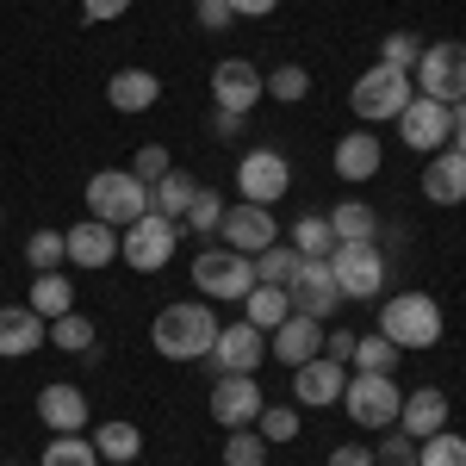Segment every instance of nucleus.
Returning <instances> with one entry per match:
<instances>
[{"label":"nucleus","instance_id":"obj_11","mask_svg":"<svg viewBox=\"0 0 466 466\" xmlns=\"http://www.w3.org/2000/svg\"><path fill=\"white\" fill-rule=\"evenodd\" d=\"M287 187H292V168H287L280 149H249V156L237 162V193H243L249 206H274Z\"/></svg>","mask_w":466,"mask_h":466},{"label":"nucleus","instance_id":"obj_10","mask_svg":"<svg viewBox=\"0 0 466 466\" xmlns=\"http://www.w3.org/2000/svg\"><path fill=\"white\" fill-rule=\"evenodd\" d=\"M212 100L224 112H243V118H249V112L268 100V75L255 69L249 56H224L212 69Z\"/></svg>","mask_w":466,"mask_h":466},{"label":"nucleus","instance_id":"obj_25","mask_svg":"<svg viewBox=\"0 0 466 466\" xmlns=\"http://www.w3.org/2000/svg\"><path fill=\"white\" fill-rule=\"evenodd\" d=\"M106 100H112V112H149L162 100V81L149 69H118L106 81Z\"/></svg>","mask_w":466,"mask_h":466},{"label":"nucleus","instance_id":"obj_22","mask_svg":"<svg viewBox=\"0 0 466 466\" xmlns=\"http://www.w3.org/2000/svg\"><path fill=\"white\" fill-rule=\"evenodd\" d=\"M435 430H448V392L423 386V392H410L404 404H398V435H410V441H430Z\"/></svg>","mask_w":466,"mask_h":466},{"label":"nucleus","instance_id":"obj_46","mask_svg":"<svg viewBox=\"0 0 466 466\" xmlns=\"http://www.w3.org/2000/svg\"><path fill=\"white\" fill-rule=\"evenodd\" d=\"M230 19H237V13H230V0H199V25H206V32H224Z\"/></svg>","mask_w":466,"mask_h":466},{"label":"nucleus","instance_id":"obj_36","mask_svg":"<svg viewBox=\"0 0 466 466\" xmlns=\"http://www.w3.org/2000/svg\"><path fill=\"white\" fill-rule=\"evenodd\" d=\"M349 367H355V373H392V367H398V349L386 342V336H355Z\"/></svg>","mask_w":466,"mask_h":466},{"label":"nucleus","instance_id":"obj_20","mask_svg":"<svg viewBox=\"0 0 466 466\" xmlns=\"http://www.w3.org/2000/svg\"><path fill=\"white\" fill-rule=\"evenodd\" d=\"M44 342H50V323L37 318L32 305H0V355H6V360L37 355Z\"/></svg>","mask_w":466,"mask_h":466},{"label":"nucleus","instance_id":"obj_4","mask_svg":"<svg viewBox=\"0 0 466 466\" xmlns=\"http://www.w3.org/2000/svg\"><path fill=\"white\" fill-rule=\"evenodd\" d=\"M410 100H417V81L404 69H386V63H373V69L349 87V106H355L360 125H386V118H398Z\"/></svg>","mask_w":466,"mask_h":466},{"label":"nucleus","instance_id":"obj_7","mask_svg":"<svg viewBox=\"0 0 466 466\" xmlns=\"http://www.w3.org/2000/svg\"><path fill=\"white\" fill-rule=\"evenodd\" d=\"M342 404H349V417H355L360 430H398L404 392H398L392 373H355V380L342 386Z\"/></svg>","mask_w":466,"mask_h":466},{"label":"nucleus","instance_id":"obj_6","mask_svg":"<svg viewBox=\"0 0 466 466\" xmlns=\"http://www.w3.org/2000/svg\"><path fill=\"white\" fill-rule=\"evenodd\" d=\"M175 243H180V224L162 212H144L137 224H125V237H118V255L137 268V274H156V268H168L175 261Z\"/></svg>","mask_w":466,"mask_h":466},{"label":"nucleus","instance_id":"obj_28","mask_svg":"<svg viewBox=\"0 0 466 466\" xmlns=\"http://www.w3.org/2000/svg\"><path fill=\"white\" fill-rule=\"evenodd\" d=\"M287 318H292L287 287H255L249 299H243V323H255V329H280Z\"/></svg>","mask_w":466,"mask_h":466},{"label":"nucleus","instance_id":"obj_19","mask_svg":"<svg viewBox=\"0 0 466 466\" xmlns=\"http://www.w3.org/2000/svg\"><path fill=\"white\" fill-rule=\"evenodd\" d=\"M37 417H44V430H50V435H81V430H87V392H81V386H63V380H50V386L37 392Z\"/></svg>","mask_w":466,"mask_h":466},{"label":"nucleus","instance_id":"obj_49","mask_svg":"<svg viewBox=\"0 0 466 466\" xmlns=\"http://www.w3.org/2000/svg\"><path fill=\"white\" fill-rule=\"evenodd\" d=\"M323 466H373V454L349 441V448H336V454H329V461H323Z\"/></svg>","mask_w":466,"mask_h":466},{"label":"nucleus","instance_id":"obj_26","mask_svg":"<svg viewBox=\"0 0 466 466\" xmlns=\"http://www.w3.org/2000/svg\"><path fill=\"white\" fill-rule=\"evenodd\" d=\"M193 193H199V180L193 175H180V168H168V175L149 187V212H162V218H187V206H193Z\"/></svg>","mask_w":466,"mask_h":466},{"label":"nucleus","instance_id":"obj_53","mask_svg":"<svg viewBox=\"0 0 466 466\" xmlns=\"http://www.w3.org/2000/svg\"><path fill=\"white\" fill-rule=\"evenodd\" d=\"M112 466H131V461H112Z\"/></svg>","mask_w":466,"mask_h":466},{"label":"nucleus","instance_id":"obj_41","mask_svg":"<svg viewBox=\"0 0 466 466\" xmlns=\"http://www.w3.org/2000/svg\"><path fill=\"white\" fill-rule=\"evenodd\" d=\"M255 430H261V441H292V435H299V410H292V404H261Z\"/></svg>","mask_w":466,"mask_h":466},{"label":"nucleus","instance_id":"obj_44","mask_svg":"<svg viewBox=\"0 0 466 466\" xmlns=\"http://www.w3.org/2000/svg\"><path fill=\"white\" fill-rule=\"evenodd\" d=\"M373 466H417V441H410V435H386L380 454H373Z\"/></svg>","mask_w":466,"mask_h":466},{"label":"nucleus","instance_id":"obj_9","mask_svg":"<svg viewBox=\"0 0 466 466\" xmlns=\"http://www.w3.org/2000/svg\"><path fill=\"white\" fill-rule=\"evenodd\" d=\"M329 274H336L342 299H380V287H386V255H380V243H336Z\"/></svg>","mask_w":466,"mask_h":466},{"label":"nucleus","instance_id":"obj_13","mask_svg":"<svg viewBox=\"0 0 466 466\" xmlns=\"http://www.w3.org/2000/svg\"><path fill=\"white\" fill-rule=\"evenodd\" d=\"M261 386H255V373H218L212 386V423H224V430H249L255 417H261Z\"/></svg>","mask_w":466,"mask_h":466},{"label":"nucleus","instance_id":"obj_40","mask_svg":"<svg viewBox=\"0 0 466 466\" xmlns=\"http://www.w3.org/2000/svg\"><path fill=\"white\" fill-rule=\"evenodd\" d=\"M417 56H423V37L417 32H392L386 37V44H380V63H386V69H417Z\"/></svg>","mask_w":466,"mask_h":466},{"label":"nucleus","instance_id":"obj_29","mask_svg":"<svg viewBox=\"0 0 466 466\" xmlns=\"http://www.w3.org/2000/svg\"><path fill=\"white\" fill-rule=\"evenodd\" d=\"M25 305H32L44 323H56L63 311H75V287L63 280V274H37V280H32V299H25Z\"/></svg>","mask_w":466,"mask_h":466},{"label":"nucleus","instance_id":"obj_37","mask_svg":"<svg viewBox=\"0 0 466 466\" xmlns=\"http://www.w3.org/2000/svg\"><path fill=\"white\" fill-rule=\"evenodd\" d=\"M417 466H466V435L435 430L430 441H417Z\"/></svg>","mask_w":466,"mask_h":466},{"label":"nucleus","instance_id":"obj_1","mask_svg":"<svg viewBox=\"0 0 466 466\" xmlns=\"http://www.w3.org/2000/svg\"><path fill=\"white\" fill-rule=\"evenodd\" d=\"M149 342H156V355H162V360H199V355H212V342H218L212 305H206V299L162 305L156 323H149Z\"/></svg>","mask_w":466,"mask_h":466},{"label":"nucleus","instance_id":"obj_35","mask_svg":"<svg viewBox=\"0 0 466 466\" xmlns=\"http://www.w3.org/2000/svg\"><path fill=\"white\" fill-rule=\"evenodd\" d=\"M37 466H100V448H94L87 435H56Z\"/></svg>","mask_w":466,"mask_h":466},{"label":"nucleus","instance_id":"obj_12","mask_svg":"<svg viewBox=\"0 0 466 466\" xmlns=\"http://www.w3.org/2000/svg\"><path fill=\"white\" fill-rule=\"evenodd\" d=\"M398 137L410 149H423V156H435V149H448V137H454V106H441V100H410V106L398 112Z\"/></svg>","mask_w":466,"mask_h":466},{"label":"nucleus","instance_id":"obj_48","mask_svg":"<svg viewBox=\"0 0 466 466\" xmlns=\"http://www.w3.org/2000/svg\"><path fill=\"white\" fill-rule=\"evenodd\" d=\"M274 6H280V0H230V13H237V19H268Z\"/></svg>","mask_w":466,"mask_h":466},{"label":"nucleus","instance_id":"obj_3","mask_svg":"<svg viewBox=\"0 0 466 466\" xmlns=\"http://www.w3.org/2000/svg\"><path fill=\"white\" fill-rule=\"evenodd\" d=\"M144 212H149V187L131 168H100V175L87 180V218L125 230V224H137Z\"/></svg>","mask_w":466,"mask_h":466},{"label":"nucleus","instance_id":"obj_45","mask_svg":"<svg viewBox=\"0 0 466 466\" xmlns=\"http://www.w3.org/2000/svg\"><path fill=\"white\" fill-rule=\"evenodd\" d=\"M125 13H131V0H81L87 25H106V19H125Z\"/></svg>","mask_w":466,"mask_h":466},{"label":"nucleus","instance_id":"obj_2","mask_svg":"<svg viewBox=\"0 0 466 466\" xmlns=\"http://www.w3.org/2000/svg\"><path fill=\"white\" fill-rule=\"evenodd\" d=\"M380 336L392 349H435L441 342V305L430 292H398L380 305Z\"/></svg>","mask_w":466,"mask_h":466},{"label":"nucleus","instance_id":"obj_14","mask_svg":"<svg viewBox=\"0 0 466 466\" xmlns=\"http://www.w3.org/2000/svg\"><path fill=\"white\" fill-rule=\"evenodd\" d=\"M218 237H224V249H237V255H249V261H255L280 230H274V212H268V206H249V199H243V206H224Z\"/></svg>","mask_w":466,"mask_h":466},{"label":"nucleus","instance_id":"obj_52","mask_svg":"<svg viewBox=\"0 0 466 466\" xmlns=\"http://www.w3.org/2000/svg\"><path fill=\"white\" fill-rule=\"evenodd\" d=\"M6 466H25V461H6Z\"/></svg>","mask_w":466,"mask_h":466},{"label":"nucleus","instance_id":"obj_42","mask_svg":"<svg viewBox=\"0 0 466 466\" xmlns=\"http://www.w3.org/2000/svg\"><path fill=\"white\" fill-rule=\"evenodd\" d=\"M268 94H274V100H305V94H311V75L299 69V63H287V69L268 75Z\"/></svg>","mask_w":466,"mask_h":466},{"label":"nucleus","instance_id":"obj_32","mask_svg":"<svg viewBox=\"0 0 466 466\" xmlns=\"http://www.w3.org/2000/svg\"><path fill=\"white\" fill-rule=\"evenodd\" d=\"M50 342H56L63 355H87V349H100V342H94V323L81 318V311H63V318L50 323Z\"/></svg>","mask_w":466,"mask_h":466},{"label":"nucleus","instance_id":"obj_16","mask_svg":"<svg viewBox=\"0 0 466 466\" xmlns=\"http://www.w3.org/2000/svg\"><path fill=\"white\" fill-rule=\"evenodd\" d=\"M342 386H349V367L342 360H305V367H292V398L305 404V410H323V404H342Z\"/></svg>","mask_w":466,"mask_h":466},{"label":"nucleus","instance_id":"obj_51","mask_svg":"<svg viewBox=\"0 0 466 466\" xmlns=\"http://www.w3.org/2000/svg\"><path fill=\"white\" fill-rule=\"evenodd\" d=\"M448 144H454V149H461V156H466V100H461V106H454V137H448Z\"/></svg>","mask_w":466,"mask_h":466},{"label":"nucleus","instance_id":"obj_21","mask_svg":"<svg viewBox=\"0 0 466 466\" xmlns=\"http://www.w3.org/2000/svg\"><path fill=\"white\" fill-rule=\"evenodd\" d=\"M63 243H69V261H75V268L100 274L112 255H118V230H112V224H100V218H81L75 230H63Z\"/></svg>","mask_w":466,"mask_h":466},{"label":"nucleus","instance_id":"obj_24","mask_svg":"<svg viewBox=\"0 0 466 466\" xmlns=\"http://www.w3.org/2000/svg\"><path fill=\"white\" fill-rule=\"evenodd\" d=\"M380 162H386V156H380V137H373L367 125L349 131V137H336V175L342 180H373Z\"/></svg>","mask_w":466,"mask_h":466},{"label":"nucleus","instance_id":"obj_38","mask_svg":"<svg viewBox=\"0 0 466 466\" xmlns=\"http://www.w3.org/2000/svg\"><path fill=\"white\" fill-rule=\"evenodd\" d=\"M224 466H268V441H261V430H255V423L224 441Z\"/></svg>","mask_w":466,"mask_h":466},{"label":"nucleus","instance_id":"obj_5","mask_svg":"<svg viewBox=\"0 0 466 466\" xmlns=\"http://www.w3.org/2000/svg\"><path fill=\"white\" fill-rule=\"evenodd\" d=\"M410 81H417L423 100L461 106V100H466V44H454V37H448V44H423V56H417Z\"/></svg>","mask_w":466,"mask_h":466},{"label":"nucleus","instance_id":"obj_30","mask_svg":"<svg viewBox=\"0 0 466 466\" xmlns=\"http://www.w3.org/2000/svg\"><path fill=\"white\" fill-rule=\"evenodd\" d=\"M292 255H299V261H329V255H336V230H329V218H299V230H292Z\"/></svg>","mask_w":466,"mask_h":466},{"label":"nucleus","instance_id":"obj_34","mask_svg":"<svg viewBox=\"0 0 466 466\" xmlns=\"http://www.w3.org/2000/svg\"><path fill=\"white\" fill-rule=\"evenodd\" d=\"M25 261H32L37 274H56V268L69 261V243H63V230H32V237H25Z\"/></svg>","mask_w":466,"mask_h":466},{"label":"nucleus","instance_id":"obj_23","mask_svg":"<svg viewBox=\"0 0 466 466\" xmlns=\"http://www.w3.org/2000/svg\"><path fill=\"white\" fill-rule=\"evenodd\" d=\"M423 193H430L435 206H461V199H466V156L454 144L430 156V168H423Z\"/></svg>","mask_w":466,"mask_h":466},{"label":"nucleus","instance_id":"obj_31","mask_svg":"<svg viewBox=\"0 0 466 466\" xmlns=\"http://www.w3.org/2000/svg\"><path fill=\"white\" fill-rule=\"evenodd\" d=\"M292 274H299V255L287 243H268L255 255V287H292Z\"/></svg>","mask_w":466,"mask_h":466},{"label":"nucleus","instance_id":"obj_27","mask_svg":"<svg viewBox=\"0 0 466 466\" xmlns=\"http://www.w3.org/2000/svg\"><path fill=\"white\" fill-rule=\"evenodd\" d=\"M329 230H336V243H380V218H373V206H360V199H342L329 212Z\"/></svg>","mask_w":466,"mask_h":466},{"label":"nucleus","instance_id":"obj_18","mask_svg":"<svg viewBox=\"0 0 466 466\" xmlns=\"http://www.w3.org/2000/svg\"><path fill=\"white\" fill-rule=\"evenodd\" d=\"M268 355L287 360V367H305V360L323 355V323L305 318V311H292L280 329H268Z\"/></svg>","mask_w":466,"mask_h":466},{"label":"nucleus","instance_id":"obj_47","mask_svg":"<svg viewBox=\"0 0 466 466\" xmlns=\"http://www.w3.org/2000/svg\"><path fill=\"white\" fill-rule=\"evenodd\" d=\"M323 355L349 367V355H355V336H349V329H323Z\"/></svg>","mask_w":466,"mask_h":466},{"label":"nucleus","instance_id":"obj_8","mask_svg":"<svg viewBox=\"0 0 466 466\" xmlns=\"http://www.w3.org/2000/svg\"><path fill=\"white\" fill-rule=\"evenodd\" d=\"M193 287L206 292V299H249L255 292V261L237 249H199V261H193Z\"/></svg>","mask_w":466,"mask_h":466},{"label":"nucleus","instance_id":"obj_50","mask_svg":"<svg viewBox=\"0 0 466 466\" xmlns=\"http://www.w3.org/2000/svg\"><path fill=\"white\" fill-rule=\"evenodd\" d=\"M212 131H218V137H237V131H243V112H224V106H218L212 112Z\"/></svg>","mask_w":466,"mask_h":466},{"label":"nucleus","instance_id":"obj_15","mask_svg":"<svg viewBox=\"0 0 466 466\" xmlns=\"http://www.w3.org/2000/svg\"><path fill=\"white\" fill-rule=\"evenodd\" d=\"M292 311H305V318H336V305H342V287H336V274H329V261H299V274H292Z\"/></svg>","mask_w":466,"mask_h":466},{"label":"nucleus","instance_id":"obj_33","mask_svg":"<svg viewBox=\"0 0 466 466\" xmlns=\"http://www.w3.org/2000/svg\"><path fill=\"white\" fill-rule=\"evenodd\" d=\"M106 461H137V448H144V435H137V423H125V417H112V423H100V441H94Z\"/></svg>","mask_w":466,"mask_h":466},{"label":"nucleus","instance_id":"obj_39","mask_svg":"<svg viewBox=\"0 0 466 466\" xmlns=\"http://www.w3.org/2000/svg\"><path fill=\"white\" fill-rule=\"evenodd\" d=\"M180 224H193L199 237H218V224H224V199H218L212 187H199V193H193V206H187V218H180Z\"/></svg>","mask_w":466,"mask_h":466},{"label":"nucleus","instance_id":"obj_17","mask_svg":"<svg viewBox=\"0 0 466 466\" xmlns=\"http://www.w3.org/2000/svg\"><path fill=\"white\" fill-rule=\"evenodd\" d=\"M261 355H268V329H255V323H230V329H218L212 342V367L218 373H255L261 367Z\"/></svg>","mask_w":466,"mask_h":466},{"label":"nucleus","instance_id":"obj_43","mask_svg":"<svg viewBox=\"0 0 466 466\" xmlns=\"http://www.w3.org/2000/svg\"><path fill=\"white\" fill-rule=\"evenodd\" d=\"M168 168H175V162H168V149H162V144H144V149H137V162H131V175L144 180V187H156Z\"/></svg>","mask_w":466,"mask_h":466}]
</instances>
